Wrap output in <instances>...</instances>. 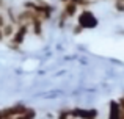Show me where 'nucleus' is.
Masks as SVG:
<instances>
[{"instance_id": "nucleus-10", "label": "nucleus", "mask_w": 124, "mask_h": 119, "mask_svg": "<svg viewBox=\"0 0 124 119\" xmlns=\"http://www.w3.org/2000/svg\"><path fill=\"white\" fill-rule=\"evenodd\" d=\"M16 119H28V118L25 116V114H22V116H17V118H16Z\"/></svg>"}, {"instance_id": "nucleus-2", "label": "nucleus", "mask_w": 124, "mask_h": 119, "mask_svg": "<svg viewBox=\"0 0 124 119\" xmlns=\"http://www.w3.org/2000/svg\"><path fill=\"white\" fill-rule=\"evenodd\" d=\"M71 116L74 119H97L99 111L96 108H71Z\"/></svg>"}, {"instance_id": "nucleus-3", "label": "nucleus", "mask_w": 124, "mask_h": 119, "mask_svg": "<svg viewBox=\"0 0 124 119\" xmlns=\"http://www.w3.org/2000/svg\"><path fill=\"white\" fill-rule=\"evenodd\" d=\"M28 27H30V25H27V24L17 25V30H16L14 36L11 38V47H13V49H14V47H19V46H21V44L25 41V36H27Z\"/></svg>"}, {"instance_id": "nucleus-8", "label": "nucleus", "mask_w": 124, "mask_h": 119, "mask_svg": "<svg viewBox=\"0 0 124 119\" xmlns=\"http://www.w3.org/2000/svg\"><path fill=\"white\" fill-rule=\"evenodd\" d=\"M25 116H27L28 119H35V118H36V110H33V108H27Z\"/></svg>"}, {"instance_id": "nucleus-4", "label": "nucleus", "mask_w": 124, "mask_h": 119, "mask_svg": "<svg viewBox=\"0 0 124 119\" xmlns=\"http://www.w3.org/2000/svg\"><path fill=\"white\" fill-rule=\"evenodd\" d=\"M121 114H123V108L119 105V102L118 100H110L107 119H121Z\"/></svg>"}, {"instance_id": "nucleus-5", "label": "nucleus", "mask_w": 124, "mask_h": 119, "mask_svg": "<svg viewBox=\"0 0 124 119\" xmlns=\"http://www.w3.org/2000/svg\"><path fill=\"white\" fill-rule=\"evenodd\" d=\"M77 8H79V6H77L76 3H72V2L64 3V8H63V16H64V17H74V16L77 14Z\"/></svg>"}, {"instance_id": "nucleus-1", "label": "nucleus", "mask_w": 124, "mask_h": 119, "mask_svg": "<svg viewBox=\"0 0 124 119\" xmlns=\"http://www.w3.org/2000/svg\"><path fill=\"white\" fill-rule=\"evenodd\" d=\"M77 25H80L83 30L85 28H94L97 25V19L91 11L83 9V11L79 14V17H77Z\"/></svg>"}, {"instance_id": "nucleus-6", "label": "nucleus", "mask_w": 124, "mask_h": 119, "mask_svg": "<svg viewBox=\"0 0 124 119\" xmlns=\"http://www.w3.org/2000/svg\"><path fill=\"white\" fill-rule=\"evenodd\" d=\"M2 33H3V38H13L14 33H16L14 24H13V22H6V24L2 27Z\"/></svg>"}, {"instance_id": "nucleus-11", "label": "nucleus", "mask_w": 124, "mask_h": 119, "mask_svg": "<svg viewBox=\"0 0 124 119\" xmlns=\"http://www.w3.org/2000/svg\"><path fill=\"white\" fill-rule=\"evenodd\" d=\"M71 119H74V118H71Z\"/></svg>"}, {"instance_id": "nucleus-7", "label": "nucleus", "mask_w": 124, "mask_h": 119, "mask_svg": "<svg viewBox=\"0 0 124 119\" xmlns=\"http://www.w3.org/2000/svg\"><path fill=\"white\" fill-rule=\"evenodd\" d=\"M71 110H60V113H58L57 119H71Z\"/></svg>"}, {"instance_id": "nucleus-9", "label": "nucleus", "mask_w": 124, "mask_h": 119, "mask_svg": "<svg viewBox=\"0 0 124 119\" xmlns=\"http://www.w3.org/2000/svg\"><path fill=\"white\" fill-rule=\"evenodd\" d=\"M115 8L118 9V11H124V0H116L115 2Z\"/></svg>"}]
</instances>
